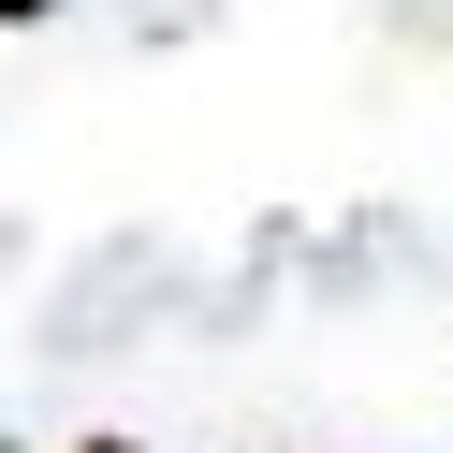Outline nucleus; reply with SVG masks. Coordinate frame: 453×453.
<instances>
[{
  "label": "nucleus",
  "instance_id": "1",
  "mask_svg": "<svg viewBox=\"0 0 453 453\" xmlns=\"http://www.w3.org/2000/svg\"><path fill=\"white\" fill-rule=\"evenodd\" d=\"M30 15H59V0H0V30H30Z\"/></svg>",
  "mask_w": 453,
  "mask_h": 453
},
{
  "label": "nucleus",
  "instance_id": "2",
  "mask_svg": "<svg viewBox=\"0 0 453 453\" xmlns=\"http://www.w3.org/2000/svg\"><path fill=\"white\" fill-rule=\"evenodd\" d=\"M88 453H132V439H88Z\"/></svg>",
  "mask_w": 453,
  "mask_h": 453
},
{
  "label": "nucleus",
  "instance_id": "3",
  "mask_svg": "<svg viewBox=\"0 0 453 453\" xmlns=\"http://www.w3.org/2000/svg\"><path fill=\"white\" fill-rule=\"evenodd\" d=\"M0 453H15V439H0Z\"/></svg>",
  "mask_w": 453,
  "mask_h": 453
}]
</instances>
